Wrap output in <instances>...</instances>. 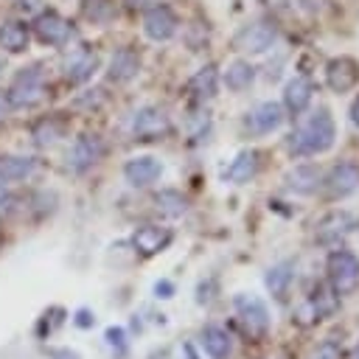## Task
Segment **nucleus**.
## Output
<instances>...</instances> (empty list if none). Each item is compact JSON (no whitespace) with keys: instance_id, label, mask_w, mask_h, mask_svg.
<instances>
[{"instance_id":"nucleus-21","label":"nucleus","mask_w":359,"mask_h":359,"mask_svg":"<svg viewBox=\"0 0 359 359\" xmlns=\"http://www.w3.org/2000/svg\"><path fill=\"white\" fill-rule=\"evenodd\" d=\"M320 185V171L314 165H294L286 174V188L294 194H314Z\"/></svg>"},{"instance_id":"nucleus-26","label":"nucleus","mask_w":359,"mask_h":359,"mask_svg":"<svg viewBox=\"0 0 359 359\" xmlns=\"http://www.w3.org/2000/svg\"><path fill=\"white\" fill-rule=\"evenodd\" d=\"M154 202H157V210H160L163 216H171V219L182 216V213L188 210V199H185L180 191H171V188L160 191V194L154 196Z\"/></svg>"},{"instance_id":"nucleus-15","label":"nucleus","mask_w":359,"mask_h":359,"mask_svg":"<svg viewBox=\"0 0 359 359\" xmlns=\"http://www.w3.org/2000/svg\"><path fill=\"white\" fill-rule=\"evenodd\" d=\"M168 241H171V233L165 227H157V224H143L132 236V247L137 252H143V255H154V252L165 250Z\"/></svg>"},{"instance_id":"nucleus-10","label":"nucleus","mask_w":359,"mask_h":359,"mask_svg":"<svg viewBox=\"0 0 359 359\" xmlns=\"http://www.w3.org/2000/svg\"><path fill=\"white\" fill-rule=\"evenodd\" d=\"M160 174H163V163H160L157 157H149V154H146V157H132V160L123 165V177H126V182L135 185V188H146V185L157 182Z\"/></svg>"},{"instance_id":"nucleus-23","label":"nucleus","mask_w":359,"mask_h":359,"mask_svg":"<svg viewBox=\"0 0 359 359\" xmlns=\"http://www.w3.org/2000/svg\"><path fill=\"white\" fill-rule=\"evenodd\" d=\"M34 171V160L31 157H0V180L6 182H17L25 180Z\"/></svg>"},{"instance_id":"nucleus-18","label":"nucleus","mask_w":359,"mask_h":359,"mask_svg":"<svg viewBox=\"0 0 359 359\" xmlns=\"http://www.w3.org/2000/svg\"><path fill=\"white\" fill-rule=\"evenodd\" d=\"M31 42V34H28V25L25 22H17V20H8L0 25V48L8 50V53H22Z\"/></svg>"},{"instance_id":"nucleus-27","label":"nucleus","mask_w":359,"mask_h":359,"mask_svg":"<svg viewBox=\"0 0 359 359\" xmlns=\"http://www.w3.org/2000/svg\"><path fill=\"white\" fill-rule=\"evenodd\" d=\"M264 283H266V289H269L275 297H283L286 289H289V283H292V266H289V264H278V266L266 269Z\"/></svg>"},{"instance_id":"nucleus-22","label":"nucleus","mask_w":359,"mask_h":359,"mask_svg":"<svg viewBox=\"0 0 359 359\" xmlns=\"http://www.w3.org/2000/svg\"><path fill=\"white\" fill-rule=\"evenodd\" d=\"M258 171V154L255 151H238V157L230 163L227 168V180L230 182H250Z\"/></svg>"},{"instance_id":"nucleus-8","label":"nucleus","mask_w":359,"mask_h":359,"mask_svg":"<svg viewBox=\"0 0 359 359\" xmlns=\"http://www.w3.org/2000/svg\"><path fill=\"white\" fill-rule=\"evenodd\" d=\"M325 84L334 93H348L359 84V62L351 56H337L325 65Z\"/></svg>"},{"instance_id":"nucleus-20","label":"nucleus","mask_w":359,"mask_h":359,"mask_svg":"<svg viewBox=\"0 0 359 359\" xmlns=\"http://www.w3.org/2000/svg\"><path fill=\"white\" fill-rule=\"evenodd\" d=\"M252 81H255V67H252L247 59H236V62L227 65V70H224V87H227V90L241 93V90H247Z\"/></svg>"},{"instance_id":"nucleus-6","label":"nucleus","mask_w":359,"mask_h":359,"mask_svg":"<svg viewBox=\"0 0 359 359\" xmlns=\"http://www.w3.org/2000/svg\"><path fill=\"white\" fill-rule=\"evenodd\" d=\"M168 129H171V121H168L165 109H160V107H143L132 118V135L140 140H154V137L165 135Z\"/></svg>"},{"instance_id":"nucleus-38","label":"nucleus","mask_w":359,"mask_h":359,"mask_svg":"<svg viewBox=\"0 0 359 359\" xmlns=\"http://www.w3.org/2000/svg\"><path fill=\"white\" fill-rule=\"evenodd\" d=\"M6 107H8V101H3V98H0V118L6 115Z\"/></svg>"},{"instance_id":"nucleus-4","label":"nucleus","mask_w":359,"mask_h":359,"mask_svg":"<svg viewBox=\"0 0 359 359\" xmlns=\"http://www.w3.org/2000/svg\"><path fill=\"white\" fill-rule=\"evenodd\" d=\"M177 14H174V8L168 6V3H154V6H149L146 8V14H143V31H146V36L149 39H154V42H165V39H171L174 34H177Z\"/></svg>"},{"instance_id":"nucleus-14","label":"nucleus","mask_w":359,"mask_h":359,"mask_svg":"<svg viewBox=\"0 0 359 359\" xmlns=\"http://www.w3.org/2000/svg\"><path fill=\"white\" fill-rule=\"evenodd\" d=\"M137 70H140V53H137L135 48H118V50L112 53V59H109L107 76H109V81H118V84H121V81L135 79Z\"/></svg>"},{"instance_id":"nucleus-25","label":"nucleus","mask_w":359,"mask_h":359,"mask_svg":"<svg viewBox=\"0 0 359 359\" xmlns=\"http://www.w3.org/2000/svg\"><path fill=\"white\" fill-rule=\"evenodd\" d=\"M31 135H34V140H36L39 146H48V143H53V140H59V137L65 135V121L48 115V118H42V121L34 123Z\"/></svg>"},{"instance_id":"nucleus-3","label":"nucleus","mask_w":359,"mask_h":359,"mask_svg":"<svg viewBox=\"0 0 359 359\" xmlns=\"http://www.w3.org/2000/svg\"><path fill=\"white\" fill-rule=\"evenodd\" d=\"M328 283L337 294H351L359 286V258L348 250H334L325 264Z\"/></svg>"},{"instance_id":"nucleus-42","label":"nucleus","mask_w":359,"mask_h":359,"mask_svg":"<svg viewBox=\"0 0 359 359\" xmlns=\"http://www.w3.org/2000/svg\"><path fill=\"white\" fill-rule=\"evenodd\" d=\"M356 359H359V353H356Z\"/></svg>"},{"instance_id":"nucleus-19","label":"nucleus","mask_w":359,"mask_h":359,"mask_svg":"<svg viewBox=\"0 0 359 359\" xmlns=\"http://www.w3.org/2000/svg\"><path fill=\"white\" fill-rule=\"evenodd\" d=\"M216 87H219V73L213 65H205L202 70H196L188 81V93L196 98V101H208L216 95Z\"/></svg>"},{"instance_id":"nucleus-33","label":"nucleus","mask_w":359,"mask_h":359,"mask_svg":"<svg viewBox=\"0 0 359 359\" xmlns=\"http://www.w3.org/2000/svg\"><path fill=\"white\" fill-rule=\"evenodd\" d=\"M154 292H157V297H171L174 294V283L171 280H157L154 283Z\"/></svg>"},{"instance_id":"nucleus-13","label":"nucleus","mask_w":359,"mask_h":359,"mask_svg":"<svg viewBox=\"0 0 359 359\" xmlns=\"http://www.w3.org/2000/svg\"><path fill=\"white\" fill-rule=\"evenodd\" d=\"M95 67H98V53L90 50V48H79L65 62V79L70 84H81V81H87L95 73Z\"/></svg>"},{"instance_id":"nucleus-28","label":"nucleus","mask_w":359,"mask_h":359,"mask_svg":"<svg viewBox=\"0 0 359 359\" xmlns=\"http://www.w3.org/2000/svg\"><path fill=\"white\" fill-rule=\"evenodd\" d=\"M81 14L90 20V22H109L115 17V0H84L81 3Z\"/></svg>"},{"instance_id":"nucleus-1","label":"nucleus","mask_w":359,"mask_h":359,"mask_svg":"<svg viewBox=\"0 0 359 359\" xmlns=\"http://www.w3.org/2000/svg\"><path fill=\"white\" fill-rule=\"evenodd\" d=\"M337 140V126L328 109H317L289 140V149L294 154H323L334 146Z\"/></svg>"},{"instance_id":"nucleus-31","label":"nucleus","mask_w":359,"mask_h":359,"mask_svg":"<svg viewBox=\"0 0 359 359\" xmlns=\"http://www.w3.org/2000/svg\"><path fill=\"white\" fill-rule=\"evenodd\" d=\"M93 323H95V317H93L87 309H79V311H76V325H79V328H90Z\"/></svg>"},{"instance_id":"nucleus-34","label":"nucleus","mask_w":359,"mask_h":359,"mask_svg":"<svg viewBox=\"0 0 359 359\" xmlns=\"http://www.w3.org/2000/svg\"><path fill=\"white\" fill-rule=\"evenodd\" d=\"M323 3H325V0H300V6H303L306 11H320Z\"/></svg>"},{"instance_id":"nucleus-30","label":"nucleus","mask_w":359,"mask_h":359,"mask_svg":"<svg viewBox=\"0 0 359 359\" xmlns=\"http://www.w3.org/2000/svg\"><path fill=\"white\" fill-rule=\"evenodd\" d=\"M104 339H107V345H109V348L123 351V328H107Z\"/></svg>"},{"instance_id":"nucleus-35","label":"nucleus","mask_w":359,"mask_h":359,"mask_svg":"<svg viewBox=\"0 0 359 359\" xmlns=\"http://www.w3.org/2000/svg\"><path fill=\"white\" fill-rule=\"evenodd\" d=\"M351 123L359 129V95H356V101L351 104Z\"/></svg>"},{"instance_id":"nucleus-9","label":"nucleus","mask_w":359,"mask_h":359,"mask_svg":"<svg viewBox=\"0 0 359 359\" xmlns=\"http://www.w3.org/2000/svg\"><path fill=\"white\" fill-rule=\"evenodd\" d=\"M275 39H278V28H275V22L261 20V22L247 25V28L238 34L236 42H238V48L247 50V53H264V50H269V48L275 45Z\"/></svg>"},{"instance_id":"nucleus-29","label":"nucleus","mask_w":359,"mask_h":359,"mask_svg":"<svg viewBox=\"0 0 359 359\" xmlns=\"http://www.w3.org/2000/svg\"><path fill=\"white\" fill-rule=\"evenodd\" d=\"M306 359H339V345H334V342H320Z\"/></svg>"},{"instance_id":"nucleus-37","label":"nucleus","mask_w":359,"mask_h":359,"mask_svg":"<svg viewBox=\"0 0 359 359\" xmlns=\"http://www.w3.org/2000/svg\"><path fill=\"white\" fill-rule=\"evenodd\" d=\"M185 353H188V359H196V353H194V348H191V345H185Z\"/></svg>"},{"instance_id":"nucleus-16","label":"nucleus","mask_w":359,"mask_h":359,"mask_svg":"<svg viewBox=\"0 0 359 359\" xmlns=\"http://www.w3.org/2000/svg\"><path fill=\"white\" fill-rule=\"evenodd\" d=\"M247 123H250L255 132H261V135L275 132V129L283 123V107H280L278 101H264V104H258V107L250 112Z\"/></svg>"},{"instance_id":"nucleus-41","label":"nucleus","mask_w":359,"mask_h":359,"mask_svg":"<svg viewBox=\"0 0 359 359\" xmlns=\"http://www.w3.org/2000/svg\"><path fill=\"white\" fill-rule=\"evenodd\" d=\"M0 70H3V59H0Z\"/></svg>"},{"instance_id":"nucleus-32","label":"nucleus","mask_w":359,"mask_h":359,"mask_svg":"<svg viewBox=\"0 0 359 359\" xmlns=\"http://www.w3.org/2000/svg\"><path fill=\"white\" fill-rule=\"evenodd\" d=\"M39 3H42V0H14V8L22 11V14H31V11L39 8Z\"/></svg>"},{"instance_id":"nucleus-7","label":"nucleus","mask_w":359,"mask_h":359,"mask_svg":"<svg viewBox=\"0 0 359 359\" xmlns=\"http://www.w3.org/2000/svg\"><path fill=\"white\" fill-rule=\"evenodd\" d=\"M236 311L238 317L244 320V325L250 328L252 337H264L266 328H269V311H266V303L255 294H238L236 297Z\"/></svg>"},{"instance_id":"nucleus-11","label":"nucleus","mask_w":359,"mask_h":359,"mask_svg":"<svg viewBox=\"0 0 359 359\" xmlns=\"http://www.w3.org/2000/svg\"><path fill=\"white\" fill-rule=\"evenodd\" d=\"M101 154H104V140L98 135H81L70 149V165L76 171H87L101 160Z\"/></svg>"},{"instance_id":"nucleus-5","label":"nucleus","mask_w":359,"mask_h":359,"mask_svg":"<svg viewBox=\"0 0 359 359\" xmlns=\"http://www.w3.org/2000/svg\"><path fill=\"white\" fill-rule=\"evenodd\" d=\"M34 34L39 42L45 45H65L70 36H73V25L59 14V11H42L36 20H34Z\"/></svg>"},{"instance_id":"nucleus-24","label":"nucleus","mask_w":359,"mask_h":359,"mask_svg":"<svg viewBox=\"0 0 359 359\" xmlns=\"http://www.w3.org/2000/svg\"><path fill=\"white\" fill-rule=\"evenodd\" d=\"M202 342H205L208 356H213V359H224L230 353V337H227V331H222L216 325H208L202 331Z\"/></svg>"},{"instance_id":"nucleus-2","label":"nucleus","mask_w":359,"mask_h":359,"mask_svg":"<svg viewBox=\"0 0 359 359\" xmlns=\"http://www.w3.org/2000/svg\"><path fill=\"white\" fill-rule=\"evenodd\" d=\"M42 95H45V73L39 65H31L14 76L6 101L8 107H34L36 101H42Z\"/></svg>"},{"instance_id":"nucleus-36","label":"nucleus","mask_w":359,"mask_h":359,"mask_svg":"<svg viewBox=\"0 0 359 359\" xmlns=\"http://www.w3.org/2000/svg\"><path fill=\"white\" fill-rule=\"evenodd\" d=\"M53 359H79V353H73V351H53Z\"/></svg>"},{"instance_id":"nucleus-39","label":"nucleus","mask_w":359,"mask_h":359,"mask_svg":"<svg viewBox=\"0 0 359 359\" xmlns=\"http://www.w3.org/2000/svg\"><path fill=\"white\" fill-rule=\"evenodd\" d=\"M126 3H132V6H143L146 0H126Z\"/></svg>"},{"instance_id":"nucleus-17","label":"nucleus","mask_w":359,"mask_h":359,"mask_svg":"<svg viewBox=\"0 0 359 359\" xmlns=\"http://www.w3.org/2000/svg\"><path fill=\"white\" fill-rule=\"evenodd\" d=\"M311 81L309 79H303V76H294V79H289L286 81V87H283V104H286V109L289 112H303L309 104H311Z\"/></svg>"},{"instance_id":"nucleus-12","label":"nucleus","mask_w":359,"mask_h":359,"mask_svg":"<svg viewBox=\"0 0 359 359\" xmlns=\"http://www.w3.org/2000/svg\"><path fill=\"white\" fill-rule=\"evenodd\" d=\"M323 185H325V191L331 196H348V194H353L359 188V165H353V163L334 165Z\"/></svg>"},{"instance_id":"nucleus-40","label":"nucleus","mask_w":359,"mask_h":359,"mask_svg":"<svg viewBox=\"0 0 359 359\" xmlns=\"http://www.w3.org/2000/svg\"><path fill=\"white\" fill-rule=\"evenodd\" d=\"M3 199H6V191H3V185H0V202H3Z\"/></svg>"}]
</instances>
